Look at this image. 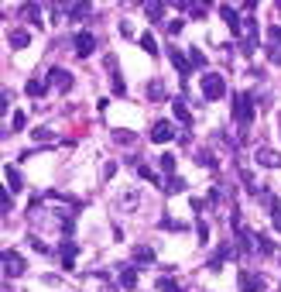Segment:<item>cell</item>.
I'll return each mask as SVG.
<instances>
[{
  "label": "cell",
  "mask_w": 281,
  "mask_h": 292,
  "mask_svg": "<svg viewBox=\"0 0 281 292\" xmlns=\"http://www.w3.org/2000/svg\"><path fill=\"white\" fill-rule=\"evenodd\" d=\"M240 292H264V278L254 272H240Z\"/></svg>",
  "instance_id": "obj_10"
},
{
  "label": "cell",
  "mask_w": 281,
  "mask_h": 292,
  "mask_svg": "<svg viewBox=\"0 0 281 292\" xmlns=\"http://www.w3.org/2000/svg\"><path fill=\"white\" fill-rule=\"evenodd\" d=\"M175 117H178V120H182L185 127L192 124V114H189V107H185V103H175Z\"/></svg>",
  "instance_id": "obj_28"
},
{
  "label": "cell",
  "mask_w": 281,
  "mask_h": 292,
  "mask_svg": "<svg viewBox=\"0 0 281 292\" xmlns=\"http://www.w3.org/2000/svg\"><path fill=\"white\" fill-rule=\"evenodd\" d=\"M31 248L41 251V254H48V244H45V241H38V237H31Z\"/></svg>",
  "instance_id": "obj_39"
},
{
  "label": "cell",
  "mask_w": 281,
  "mask_h": 292,
  "mask_svg": "<svg viewBox=\"0 0 281 292\" xmlns=\"http://www.w3.org/2000/svg\"><path fill=\"white\" fill-rule=\"evenodd\" d=\"M220 18H223L226 24H230V31H233L237 38L244 35V21H240V14H237V11H233L230 4H223V7H220Z\"/></svg>",
  "instance_id": "obj_7"
},
{
  "label": "cell",
  "mask_w": 281,
  "mask_h": 292,
  "mask_svg": "<svg viewBox=\"0 0 281 292\" xmlns=\"http://www.w3.org/2000/svg\"><path fill=\"white\" fill-rule=\"evenodd\" d=\"M165 97H168L165 83H161V79H151V83H148V100H154V103H158V100H165Z\"/></svg>",
  "instance_id": "obj_18"
},
{
  "label": "cell",
  "mask_w": 281,
  "mask_h": 292,
  "mask_svg": "<svg viewBox=\"0 0 281 292\" xmlns=\"http://www.w3.org/2000/svg\"><path fill=\"white\" fill-rule=\"evenodd\" d=\"M278 285H281V282H278Z\"/></svg>",
  "instance_id": "obj_42"
},
{
  "label": "cell",
  "mask_w": 281,
  "mask_h": 292,
  "mask_svg": "<svg viewBox=\"0 0 281 292\" xmlns=\"http://www.w3.org/2000/svg\"><path fill=\"white\" fill-rule=\"evenodd\" d=\"M168 58H171V65H175V69L182 72V79L192 72V62L185 58V52H178V48H168Z\"/></svg>",
  "instance_id": "obj_12"
},
{
  "label": "cell",
  "mask_w": 281,
  "mask_h": 292,
  "mask_svg": "<svg viewBox=\"0 0 281 292\" xmlns=\"http://www.w3.org/2000/svg\"><path fill=\"white\" fill-rule=\"evenodd\" d=\"M278 124H281V120H278Z\"/></svg>",
  "instance_id": "obj_43"
},
{
  "label": "cell",
  "mask_w": 281,
  "mask_h": 292,
  "mask_svg": "<svg viewBox=\"0 0 281 292\" xmlns=\"http://www.w3.org/2000/svg\"><path fill=\"white\" fill-rule=\"evenodd\" d=\"M144 14H148L151 21H161V18H165V4H158V0H151V4H144Z\"/></svg>",
  "instance_id": "obj_19"
},
{
  "label": "cell",
  "mask_w": 281,
  "mask_h": 292,
  "mask_svg": "<svg viewBox=\"0 0 281 292\" xmlns=\"http://www.w3.org/2000/svg\"><path fill=\"white\" fill-rule=\"evenodd\" d=\"M72 45H75V55H79V58H89V55H93V48H96L93 31H75Z\"/></svg>",
  "instance_id": "obj_3"
},
{
  "label": "cell",
  "mask_w": 281,
  "mask_h": 292,
  "mask_svg": "<svg viewBox=\"0 0 281 292\" xmlns=\"http://www.w3.org/2000/svg\"><path fill=\"white\" fill-rule=\"evenodd\" d=\"M75 254H79L75 241H65V244H62V251H58V258H62V265H65V268H72V265H75Z\"/></svg>",
  "instance_id": "obj_15"
},
{
  "label": "cell",
  "mask_w": 281,
  "mask_h": 292,
  "mask_svg": "<svg viewBox=\"0 0 281 292\" xmlns=\"http://www.w3.org/2000/svg\"><path fill=\"white\" fill-rule=\"evenodd\" d=\"M0 261H4V275H24V258H21L18 251H4L0 254Z\"/></svg>",
  "instance_id": "obj_5"
},
{
  "label": "cell",
  "mask_w": 281,
  "mask_h": 292,
  "mask_svg": "<svg viewBox=\"0 0 281 292\" xmlns=\"http://www.w3.org/2000/svg\"><path fill=\"white\" fill-rule=\"evenodd\" d=\"M161 231H185V224H182V220H171V216H161Z\"/></svg>",
  "instance_id": "obj_25"
},
{
  "label": "cell",
  "mask_w": 281,
  "mask_h": 292,
  "mask_svg": "<svg viewBox=\"0 0 281 292\" xmlns=\"http://www.w3.org/2000/svg\"><path fill=\"white\" fill-rule=\"evenodd\" d=\"M185 55H189V62H192V69H199V65H206V55H203L199 48H189Z\"/></svg>",
  "instance_id": "obj_26"
},
{
  "label": "cell",
  "mask_w": 281,
  "mask_h": 292,
  "mask_svg": "<svg viewBox=\"0 0 281 292\" xmlns=\"http://www.w3.org/2000/svg\"><path fill=\"white\" fill-rule=\"evenodd\" d=\"M254 158H257V165H264V169H278L281 165V152H274V148H257Z\"/></svg>",
  "instance_id": "obj_9"
},
{
  "label": "cell",
  "mask_w": 281,
  "mask_h": 292,
  "mask_svg": "<svg viewBox=\"0 0 281 292\" xmlns=\"http://www.w3.org/2000/svg\"><path fill=\"white\" fill-rule=\"evenodd\" d=\"M35 141H41V144H45V141H48V137H52V131H48V127H35Z\"/></svg>",
  "instance_id": "obj_35"
},
{
  "label": "cell",
  "mask_w": 281,
  "mask_h": 292,
  "mask_svg": "<svg viewBox=\"0 0 281 292\" xmlns=\"http://www.w3.org/2000/svg\"><path fill=\"white\" fill-rule=\"evenodd\" d=\"M233 117H237L240 127H250V120H254V100H250V93H237L233 97Z\"/></svg>",
  "instance_id": "obj_1"
},
{
  "label": "cell",
  "mask_w": 281,
  "mask_h": 292,
  "mask_svg": "<svg viewBox=\"0 0 281 292\" xmlns=\"http://www.w3.org/2000/svg\"><path fill=\"white\" fill-rule=\"evenodd\" d=\"M65 14H69V18H86V14H93V4H75V7H65Z\"/></svg>",
  "instance_id": "obj_21"
},
{
  "label": "cell",
  "mask_w": 281,
  "mask_h": 292,
  "mask_svg": "<svg viewBox=\"0 0 281 292\" xmlns=\"http://www.w3.org/2000/svg\"><path fill=\"white\" fill-rule=\"evenodd\" d=\"M113 141H117V144H134V141H137V134H134V131H127V127H117V131H113Z\"/></svg>",
  "instance_id": "obj_20"
},
{
  "label": "cell",
  "mask_w": 281,
  "mask_h": 292,
  "mask_svg": "<svg viewBox=\"0 0 281 292\" xmlns=\"http://www.w3.org/2000/svg\"><path fill=\"white\" fill-rule=\"evenodd\" d=\"M226 97V79L220 72H206L203 76V100H223Z\"/></svg>",
  "instance_id": "obj_2"
},
{
  "label": "cell",
  "mask_w": 281,
  "mask_h": 292,
  "mask_svg": "<svg viewBox=\"0 0 281 292\" xmlns=\"http://www.w3.org/2000/svg\"><path fill=\"white\" fill-rule=\"evenodd\" d=\"M161 172H175V155H168V152H165V155H161Z\"/></svg>",
  "instance_id": "obj_32"
},
{
  "label": "cell",
  "mask_w": 281,
  "mask_h": 292,
  "mask_svg": "<svg viewBox=\"0 0 281 292\" xmlns=\"http://www.w3.org/2000/svg\"><path fill=\"white\" fill-rule=\"evenodd\" d=\"M24 18L35 21V24H41V7H38V4H28V7H24Z\"/></svg>",
  "instance_id": "obj_27"
},
{
  "label": "cell",
  "mask_w": 281,
  "mask_h": 292,
  "mask_svg": "<svg viewBox=\"0 0 281 292\" xmlns=\"http://www.w3.org/2000/svg\"><path fill=\"white\" fill-rule=\"evenodd\" d=\"M11 100H14V97H11V90H4V93H0V107L11 110Z\"/></svg>",
  "instance_id": "obj_38"
},
{
  "label": "cell",
  "mask_w": 281,
  "mask_h": 292,
  "mask_svg": "<svg viewBox=\"0 0 281 292\" xmlns=\"http://www.w3.org/2000/svg\"><path fill=\"white\" fill-rule=\"evenodd\" d=\"M267 58H271L274 65H281V28L278 24L267 28Z\"/></svg>",
  "instance_id": "obj_4"
},
{
  "label": "cell",
  "mask_w": 281,
  "mask_h": 292,
  "mask_svg": "<svg viewBox=\"0 0 281 292\" xmlns=\"http://www.w3.org/2000/svg\"><path fill=\"white\" fill-rule=\"evenodd\" d=\"M257 251L261 254H274V241L267 234H257Z\"/></svg>",
  "instance_id": "obj_24"
},
{
  "label": "cell",
  "mask_w": 281,
  "mask_h": 292,
  "mask_svg": "<svg viewBox=\"0 0 281 292\" xmlns=\"http://www.w3.org/2000/svg\"><path fill=\"white\" fill-rule=\"evenodd\" d=\"M48 83H55L62 93H69V90H72V72H69V69H62V65H55V69L48 72Z\"/></svg>",
  "instance_id": "obj_8"
},
{
  "label": "cell",
  "mask_w": 281,
  "mask_h": 292,
  "mask_svg": "<svg viewBox=\"0 0 281 292\" xmlns=\"http://www.w3.org/2000/svg\"><path fill=\"white\" fill-rule=\"evenodd\" d=\"M165 189H168V193H182V189H185V179L171 175V179H168V186H165Z\"/></svg>",
  "instance_id": "obj_31"
},
{
  "label": "cell",
  "mask_w": 281,
  "mask_h": 292,
  "mask_svg": "<svg viewBox=\"0 0 281 292\" xmlns=\"http://www.w3.org/2000/svg\"><path fill=\"white\" fill-rule=\"evenodd\" d=\"M11 206H14V193H4V199H0V210H4V216L11 213Z\"/></svg>",
  "instance_id": "obj_34"
},
{
  "label": "cell",
  "mask_w": 281,
  "mask_h": 292,
  "mask_svg": "<svg viewBox=\"0 0 281 292\" xmlns=\"http://www.w3.org/2000/svg\"><path fill=\"white\" fill-rule=\"evenodd\" d=\"M24 120H28L24 114H14V131H21V127H24Z\"/></svg>",
  "instance_id": "obj_41"
},
{
  "label": "cell",
  "mask_w": 281,
  "mask_h": 292,
  "mask_svg": "<svg viewBox=\"0 0 281 292\" xmlns=\"http://www.w3.org/2000/svg\"><path fill=\"white\" fill-rule=\"evenodd\" d=\"M4 179H7V193H21V186H24V179L14 165H4Z\"/></svg>",
  "instance_id": "obj_13"
},
{
  "label": "cell",
  "mask_w": 281,
  "mask_h": 292,
  "mask_svg": "<svg viewBox=\"0 0 281 292\" xmlns=\"http://www.w3.org/2000/svg\"><path fill=\"white\" fill-rule=\"evenodd\" d=\"M137 175H144V179H148V182H158V175L151 172L148 165H137Z\"/></svg>",
  "instance_id": "obj_37"
},
{
  "label": "cell",
  "mask_w": 281,
  "mask_h": 292,
  "mask_svg": "<svg viewBox=\"0 0 281 292\" xmlns=\"http://www.w3.org/2000/svg\"><path fill=\"white\" fill-rule=\"evenodd\" d=\"M171 137H175L171 120H154V124H151V141H154V144H165V141H171Z\"/></svg>",
  "instance_id": "obj_6"
},
{
  "label": "cell",
  "mask_w": 281,
  "mask_h": 292,
  "mask_svg": "<svg viewBox=\"0 0 281 292\" xmlns=\"http://www.w3.org/2000/svg\"><path fill=\"white\" fill-rule=\"evenodd\" d=\"M144 265H154V251L151 248H134V268H144Z\"/></svg>",
  "instance_id": "obj_16"
},
{
  "label": "cell",
  "mask_w": 281,
  "mask_h": 292,
  "mask_svg": "<svg viewBox=\"0 0 281 292\" xmlns=\"http://www.w3.org/2000/svg\"><path fill=\"white\" fill-rule=\"evenodd\" d=\"M196 234H199V241H203V244H206V241H209V227H206V224H203V220L196 224Z\"/></svg>",
  "instance_id": "obj_36"
},
{
  "label": "cell",
  "mask_w": 281,
  "mask_h": 292,
  "mask_svg": "<svg viewBox=\"0 0 281 292\" xmlns=\"http://www.w3.org/2000/svg\"><path fill=\"white\" fill-rule=\"evenodd\" d=\"M113 172H117V165H113V162H107V165H103V179H113Z\"/></svg>",
  "instance_id": "obj_40"
},
{
  "label": "cell",
  "mask_w": 281,
  "mask_h": 292,
  "mask_svg": "<svg viewBox=\"0 0 281 292\" xmlns=\"http://www.w3.org/2000/svg\"><path fill=\"white\" fill-rule=\"evenodd\" d=\"M113 93H117V97H124V93H127V83H124L120 72H113Z\"/></svg>",
  "instance_id": "obj_30"
},
{
  "label": "cell",
  "mask_w": 281,
  "mask_h": 292,
  "mask_svg": "<svg viewBox=\"0 0 281 292\" xmlns=\"http://www.w3.org/2000/svg\"><path fill=\"white\" fill-rule=\"evenodd\" d=\"M24 90H28V97H45V93H48V83H41V79H31Z\"/></svg>",
  "instance_id": "obj_23"
},
{
  "label": "cell",
  "mask_w": 281,
  "mask_h": 292,
  "mask_svg": "<svg viewBox=\"0 0 281 292\" xmlns=\"http://www.w3.org/2000/svg\"><path fill=\"white\" fill-rule=\"evenodd\" d=\"M117 282H120L124 289H134V285H137V268H134V265H124L120 275H117Z\"/></svg>",
  "instance_id": "obj_14"
},
{
  "label": "cell",
  "mask_w": 281,
  "mask_h": 292,
  "mask_svg": "<svg viewBox=\"0 0 281 292\" xmlns=\"http://www.w3.org/2000/svg\"><path fill=\"white\" fill-rule=\"evenodd\" d=\"M196 162H199L203 169H209V172H216V169H220V165H216V155H213L209 148H199V152H196Z\"/></svg>",
  "instance_id": "obj_17"
},
{
  "label": "cell",
  "mask_w": 281,
  "mask_h": 292,
  "mask_svg": "<svg viewBox=\"0 0 281 292\" xmlns=\"http://www.w3.org/2000/svg\"><path fill=\"white\" fill-rule=\"evenodd\" d=\"M182 28H185V21H165V31H168V35H178V31H182Z\"/></svg>",
  "instance_id": "obj_33"
},
{
  "label": "cell",
  "mask_w": 281,
  "mask_h": 292,
  "mask_svg": "<svg viewBox=\"0 0 281 292\" xmlns=\"http://www.w3.org/2000/svg\"><path fill=\"white\" fill-rule=\"evenodd\" d=\"M158 289H161V292H185L178 282H171V278H158Z\"/></svg>",
  "instance_id": "obj_29"
},
{
  "label": "cell",
  "mask_w": 281,
  "mask_h": 292,
  "mask_svg": "<svg viewBox=\"0 0 281 292\" xmlns=\"http://www.w3.org/2000/svg\"><path fill=\"white\" fill-rule=\"evenodd\" d=\"M137 41H141V48H144L148 55H158V41H154V35H151V31H144Z\"/></svg>",
  "instance_id": "obj_22"
},
{
  "label": "cell",
  "mask_w": 281,
  "mask_h": 292,
  "mask_svg": "<svg viewBox=\"0 0 281 292\" xmlns=\"http://www.w3.org/2000/svg\"><path fill=\"white\" fill-rule=\"evenodd\" d=\"M7 45H11V48H28V45H31V31H28V28H14V31L7 35Z\"/></svg>",
  "instance_id": "obj_11"
}]
</instances>
